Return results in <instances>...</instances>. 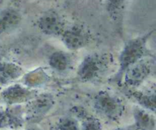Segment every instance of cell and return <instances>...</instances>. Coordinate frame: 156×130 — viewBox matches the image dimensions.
<instances>
[{
	"label": "cell",
	"mask_w": 156,
	"mask_h": 130,
	"mask_svg": "<svg viewBox=\"0 0 156 130\" xmlns=\"http://www.w3.org/2000/svg\"><path fill=\"white\" fill-rule=\"evenodd\" d=\"M94 105L99 114L111 120H118L123 112L120 99L107 91H101L96 95Z\"/></svg>",
	"instance_id": "6da1fadb"
},
{
	"label": "cell",
	"mask_w": 156,
	"mask_h": 130,
	"mask_svg": "<svg viewBox=\"0 0 156 130\" xmlns=\"http://www.w3.org/2000/svg\"><path fill=\"white\" fill-rule=\"evenodd\" d=\"M26 110V119L30 121L41 120L53 106V99L48 94H44L32 99Z\"/></svg>",
	"instance_id": "7a4b0ae2"
},
{
	"label": "cell",
	"mask_w": 156,
	"mask_h": 130,
	"mask_svg": "<svg viewBox=\"0 0 156 130\" xmlns=\"http://www.w3.org/2000/svg\"><path fill=\"white\" fill-rule=\"evenodd\" d=\"M23 123L22 111L18 107L0 111V129H19L23 126Z\"/></svg>",
	"instance_id": "3957f363"
},
{
	"label": "cell",
	"mask_w": 156,
	"mask_h": 130,
	"mask_svg": "<svg viewBox=\"0 0 156 130\" xmlns=\"http://www.w3.org/2000/svg\"><path fill=\"white\" fill-rule=\"evenodd\" d=\"M37 92L22 88L19 85H15L9 88L4 93V98L9 104H18L28 101L34 98Z\"/></svg>",
	"instance_id": "277c9868"
},
{
	"label": "cell",
	"mask_w": 156,
	"mask_h": 130,
	"mask_svg": "<svg viewBox=\"0 0 156 130\" xmlns=\"http://www.w3.org/2000/svg\"><path fill=\"white\" fill-rule=\"evenodd\" d=\"M40 27L46 33H54L60 30L62 25L59 16L54 12H47L40 20Z\"/></svg>",
	"instance_id": "5b68a950"
},
{
	"label": "cell",
	"mask_w": 156,
	"mask_h": 130,
	"mask_svg": "<svg viewBox=\"0 0 156 130\" xmlns=\"http://www.w3.org/2000/svg\"><path fill=\"white\" fill-rule=\"evenodd\" d=\"M21 21L20 15L15 10L7 9L0 13V29L9 30L14 28Z\"/></svg>",
	"instance_id": "8992f818"
},
{
	"label": "cell",
	"mask_w": 156,
	"mask_h": 130,
	"mask_svg": "<svg viewBox=\"0 0 156 130\" xmlns=\"http://www.w3.org/2000/svg\"><path fill=\"white\" fill-rule=\"evenodd\" d=\"M136 123L139 129L142 130H154L155 121L154 117L141 109H136L134 112Z\"/></svg>",
	"instance_id": "52a82bcc"
},
{
	"label": "cell",
	"mask_w": 156,
	"mask_h": 130,
	"mask_svg": "<svg viewBox=\"0 0 156 130\" xmlns=\"http://www.w3.org/2000/svg\"><path fill=\"white\" fill-rule=\"evenodd\" d=\"M149 71V67L146 64H139L134 68L131 69L129 73L126 76V82L130 85H139L145 78L148 76L147 72Z\"/></svg>",
	"instance_id": "ba28073f"
},
{
	"label": "cell",
	"mask_w": 156,
	"mask_h": 130,
	"mask_svg": "<svg viewBox=\"0 0 156 130\" xmlns=\"http://www.w3.org/2000/svg\"><path fill=\"white\" fill-rule=\"evenodd\" d=\"M141 42L140 40L132 41L128 44L125 50L124 53L122 56L123 60H122V64H123V68L127 67L129 64L135 62L137 59V56L141 53Z\"/></svg>",
	"instance_id": "9c48e42d"
},
{
	"label": "cell",
	"mask_w": 156,
	"mask_h": 130,
	"mask_svg": "<svg viewBox=\"0 0 156 130\" xmlns=\"http://www.w3.org/2000/svg\"><path fill=\"white\" fill-rule=\"evenodd\" d=\"M53 130H80V129L76 119L66 117H62L57 122Z\"/></svg>",
	"instance_id": "30bf717a"
},
{
	"label": "cell",
	"mask_w": 156,
	"mask_h": 130,
	"mask_svg": "<svg viewBox=\"0 0 156 130\" xmlns=\"http://www.w3.org/2000/svg\"><path fill=\"white\" fill-rule=\"evenodd\" d=\"M134 97L143 105V107L151 111H155V95H145L143 94H133Z\"/></svg>",
	"instance_id": "8fae6325"
},
{
	"label": "cell",
	"mask_w": 156,
	"mask_h": 130,
	"mask_svg": "<svg viewBox=\"0 0 156 130\" xmlns=\"http://www.w3.org/2000/svg\"><path fill=\"white\" fill-rule=\"evenodd\" d=\"M101 125L98 120L93 117H87L84 119L82 130H101Z\"/></svg>",
	"instance_id": "7c38bea8"
},
{
	"label": "cell",
	"mask_w": 156,
	"mask_h": 130,
	"mask_svg": "<svg viewBox=\"0 0 156 130\" xmlns=\"http://www.w3.org/2000/svg\"><path fill=\"white\" fill-rule=\"evenodd\" d=\"M124 0H108V4H109V9L113 12H115L116 11L119 10L120 6L123 4Z\"/></svg>",
	"instance_id": "4fadbf2b"
},
{
	"label": "cell",
	"mask_w": 156,
	"mask_h": 130,
	"mask_svg": "<svg viewBox=\"0 0 156 130\" xmlns=\"http://www.w3.org/2000/svg\"><path fill=\"white\" fill-rule=\"evenodd\" d=\"M116 130H134V129H117Z\"/></svg>",
	"instance_id": "5bb4252c"
},
{
	"label": "cell",
	"mask_w": 156,
	"mask_h": 130,
	"mask_svg": "<svg viewBox=\"0 0 156 130\" xmlns=\"http://www.w3.org/2000/svg\"><path fill=\"white\" fill-rule=\"evenodd\" d=\"M27 130H41V129H29Z\"/></svg>",
	"instance_id": "9a60e30c"
}]
</instances>
